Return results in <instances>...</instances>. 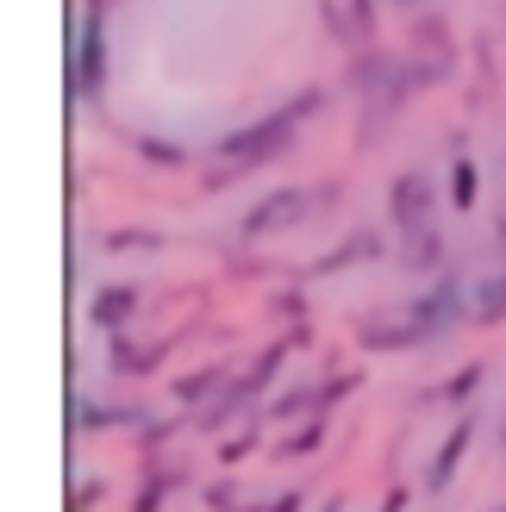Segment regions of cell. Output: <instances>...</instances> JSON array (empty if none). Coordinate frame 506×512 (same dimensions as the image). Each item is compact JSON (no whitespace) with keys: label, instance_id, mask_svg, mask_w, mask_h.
Segmentation results:
<instances>
[{"label":"cell","instance_id":"cell-1","mask_svg":"<svg viewBox=\"0 0 506 512\" xmlns=\"http://www.w3.org/2000/svg\"><path fill=\"white\" fill-rule=\"evenodd\" d=\"M325 107H332V94L325 88H300L288 107H275V113H263V119H250V125H238V132H225L219 144H213V169H207V194H219L225 182H238V175H250V169H263V163H275V157H288L294 150V138H300V125L307 119H319Z\"/></svg>","mask_w":506,"mask_h":512},{"label":"cell","instance_id":"cell-2","mask_svg":"<svg viewBox=\"0 0 506 512\" xmlns=\"http://www.w3.org/2000/svg\"><path fill=\"white\" fill-rule=\"evenodd\" d=\"M444 319H432L413 300H400V306H375V313H357V344L375 350V356H407V350H425V344H438L444 338Z\"/></svg>","mask_w":506,"mask_h":512},{"label":"cell","instance_id":"cell-3","mask_svg":"<svg viewBox=\"0 0 506 512\" xmlns=\"http://www.w3.org/2000/svg\"><path fill=\"white\" fill-rule=\"evenodd\" d=\"M100 88H107V25H100V13H82V25H75L69 94H75V107H88V100H100Z\"/></svg>","mask_w":506,"mask_h":512},{"label":"cell","instance_id":"cell-4","mask_svg":"<svg viewBox=\"0 0 506 512\" xmlns=\"http://www.w3.org/2000/svg\"><path fill=\"white\" fill-rule=\"evenodd\" d=\"M307 213H319V188H282V194H263L257 207L238 219V238H244V244L275 238V232H288V225H300Z\"/></svg>","mask_w":506,"mask_h":512},{"label":"cell","instance_id":"cell-5","mask_svg":"<svg viewBox=\"0 0 506 512\" xmlns=\"http://www.w3.org/2000/svg\"><path fill=\"white\" fill-rule=\"evenodd\" d=\"M263 388H269V381H257L250 369H244V375H232V381H225V388H219L207 406H194V431H225L232 419H244L250 406L263 400Z\"/></svg>","mask_w":506,"mask_h":512},{"label":"cell","instance_id":"cell-6","mask_svg":"<svg viewBox=\"0 0 506 512\" xmlns=\"http://www.w3.org/2000/svg\"><path fill=\"white\" fill-rule=\"evenodd\" d=\"M432 207H438V188H432V175H425V169L394 175V188H388V219L400 225V232L432 225Z\"/></svg>","mask_w":506,"mask_h":512},{"label":"cell","instance_id":"cell-7","mask_svg":"<svg viewBox=\"0 0 506 512\" xmlns=\"http://www.w3.org/2000/svg\"><path fill=\"white\" fill-rule=\"evenodd\" d=\"M138 306H144V288H132V281H107L94 300H88V331H100V338H113V331H125L138 319Z\"/></svg>","mask_w":506,"mask_h":512},{"label":"cell","instance_id":"cell-8","mask_svg":"<svg viewBox=\"0 0 506 512\" xmlns=\"http://www.w3.org/2000/svg\"><path fill=\"white\" fill-rule=\"evenodd\" d=\"M475 431H482V419L475 413H463L457 425L444 431V444H438V456L425 463V494H444L450 481H457V469H463V456H469V444H475Z\"/></svg>","mask_w":506,"mask_h":512},{"label":"cell","instance_id":"cell-9","mask_svg":"<svg viewBox=\"0 0 506 512\" xmlns=\"http://www.w3.org/2000/svg\"><path fill=\"white\" fill-rule=\"evenodd\" d=\"M325 438H332V413H313L307 425L282 431V444H269V456H275V463H307V456H319Z\"/></svg>","mask_w":506,"mask_h":512},{"label":"cell","instance_id":"cell-10","mask_svg":"<svg viewBox=\"0 0 506 512\" xmlns=\"http://www.w3.org/2000/svg\"><path fill=\"white\" fill-rule=\"evenodd\" d=\"M69 425L75 431H138L144 425V406L132 400V406H88V400H75V413H69Z\"/></svg>","mask_w":506,"mask_h":512},{"label":"cell","instance_id":"cell-11","mask_svg":"<svg viewBox=\"0 0 506 512\" xmlns=\"http://www.w3.org/2000/svg\"><path fill=\"white\" fill-rule=\"evenodd\" d=\"M482 381H488V363L475 356V363H463L450 381H438V388H425V400H438V406H457V413H469V400L482 394Z\"/></svg>","mask_w":506,"mask_h":512},{"label":"cell","instance_id":"cell-12","mask_svg":"<svg viewBox=\"0 0 506 512\" xmlns=\"http://www.w3.org/2000/svg\"><path fill=\"white\" fill-rule=\"evenodd\" d=\"M375 256H382V232H357V238H344L338 250H325L307 275H338V269H350V263H375Z\"/></svg>","mask_w":506,"mask_h":512},{"label":"cell","instance_id":"cell-13","mask_svg":"<svg viewBox=\"0 0 506 512\" xmlns=\"http://www.w3.org/2000/svg\"><path fill=\"white\" fill-rule=\"evenodd\" d=\"M225 381H232V369H225V363H200L188 375H175V400H182V406H207Z\"/></svg>","mask_w":506,"mask_h":512},{"label":"cell","instance_id":"cell-14","mask_svg":"<svg viewBox=\"0 0 506 512\" xmlns=\"http://www.w3.org/2000/svg\"><path fill=\"white\" fill-rule=\"evenodd\" d=\"M313 413H325V394H319V388H288V394H275V400L263 406V419L282 425V431H288L294 419H313Z\"/></svg>","mask_w":506,"mask_h":512},{"label":"cell","instance_id":"cell-15","mask_svg":"<svg viewBox=\"0 0 506 512\" xmlns=\"http://www.w3.org/2000/svg\"><path fill=\"white\" fill-rule=\"evenodd\" d=\"M469 319L475 325H506V269L500 275H482L469 288Z\"/></svg>","mask_w":506,"mask_h":512},{"label":"cell","instance_id":"cell-16","mask_svg":"<svg viewBox=\"0 0 506 512\" xmlns=\"http://www.w3.org/2000/svg\"><path fill=\"white\" fill-rule=\"evenodd\" d=\"M450 207L457 213H475L482 207V169H475V157H450Z\"/></svg>","mask_w":506,"mask_h":512},{"label":"cell","instance_id":"cell-17","mask_svg":"<svg viewBox=\"0 0 506 512\" xmlns=\"http://www.w3.org/2000/svg\"><path fill=\"white\" fill-rule=\"evenodd\" d=\"M400 263H407L413 275H432L444 263V238L432 232V225H419V232H407V250H400Z\"/></svg>","mask_w":506,"mask_h":512},{"label":"cell","instance_id":"cell-18","mask_svg":"<svg viewBox=\"0 0 506 512\" xmlns=\"http://www.w3.org/2000/svg\"><path fill=\"white\" fill-rule=\"evenodd\" d=\"M132 157L150 163V169H188V144H169L157 132H144V138H132Z\"/></svg>","mask_w":506,"mask_h":512},{"label":"cell","instance_id":"cell-19","mask_svg":"<svg viewBox=\"0 0 506 512\" xmlns=\"http://www.w3.org/2000/svg\"><path fill=\"white\" fill-rule=\"evenodd\" d=\"M182 481H188V469H157V475H150L144 488L132 494V512H163V500L182 488Z\"/></svg>","mask_w":506,"mask_h":512},{"label":"cell","instance_id":"cell-20","mask_svg":"<svg viewBox=\"0 0 506 512\" xmlns=\"http://www.w3.org/2000/svg\"><path fill=\"white\" fill-rule=\"evenodd\" d=\"M200 506L207 512H238L244 494H238V481H213V488H200Z\"/></svg>","mask_w":506,"mask_h":512},{"label":"cell","instance_id":"cell-21","mask_svg":"<svg viewBox=\"0 0 506 512\" xmlns=\"http://www.w3.org/2000/svg\"><path fill=\"white\" fill-rule=\"evenodd\" d=\"M257 444H263V438H257V431H238V438H225V444H213V456H219V463H225V469H232V463H244V456H250V450H257Z\"/></svg>","mask_w":506,"mask_h":512},{"label":"cell","instance_id":"cell-22","mask_svg":"<svg viewBox=\"0 0 506 512\" xmlns=\"http://www.w3.org/2000/svg\"><path fill=\"white\" fill-rule=\"evenodd\" d=\"M357 388H363V369H344V375H332V381L319 388V394H325V413H332V406H338L344 394H357Z\"/></svg>","mask_w":506,"mask_h":512},{"label":"cell","instance_id":"cell-23","mask_svg":"<svg viewBox=\"0 0 506 512\" xmlns=\"http://www.w3.org/2000/svg\"><path fill=\"white\" fill-rule=\"evenodd\" d=\"M157 244H163L157 232H107V250L113 256H125V250H157Z\"/></svg>","mask_w":506,"mask_h":512},{"label":"cell","instance_id":"cell-24","mask_svg":"<svg viewBox=\"0 0 506 512\" xmlns=\"http://www.w3.org/2000/svg\"><path fill=\"white\" fill-rule=\"evenodd\" d=\"M344 13H350V25H357V38L369 44V38H375V0H350Z\"/></svg>","mask_w":506,"mask_h":512},{"label":"cell","instance_id":"cell-25","mask_svg":"<svg viewBox=\"0 0 506 512\" xmlns=\"http://www.w3.org/2000/svg\"><path fill=\"white\" fill-rule=\"evenodd\" d=\"M100 494H107V488H100L94 475H88V481H75V494H69V512H94V506H100Z\"/></svg>","mask_w":506,"mask_h":512},{"label":"cell","instance_id":"cell-26","mask_svg":"<svg viewBox=\"0 0 506 512\" xmlns=\"http://www.w3.org/2000/svg\"><path fill=\"white\" fill-rule=\"evenodd\" d=\"M269 313H275V319H300V313H307V300L288 288V294H275V300H269Z\"/></svg>","mask_w":506,"mask_h":512},{"label":"cell","instance_id":"cell-27","mask_svg":"<svg viewBox=\"0 0 506 512\" xmlns=\"http://www.w3.org/2000/svg\"><path fill=\"white\" fill-rule=\"evenodd\" d=\"M300 506H307V494H300V488H282V494H275L263 512H300Z\"/></svg>","mask_w":506,"mask_h":512},{"label":"cell","instance_id":"cell-28","mask_svg":"<svg viewBox=\"0 0 506 512\" xmlns=\"http://www.w3.org/2000/svg\"><path fill=\"white\" fill-rule=\"evenodd\" d=\"M407 506H413V494H407V488H394V494L382 500V512H407Z\"/></svg>","mask_w":506,"mask_h":512},{"label":"cell","instance_id":"cell-29","mask_svg":"<svg viewBox=\"0 0 506 512\" xmlns=\"http://www.w3.org/2000/svg\"><path fill=\"white\" fill-rule=\"evenodd\" d=\"M82 7H88V13H107V7H113V0H82Z\"/></svg>","mask_w":506,"mask_h":512},{"label":"cell","instance_id":"cell-30","mask_svg":"<svg viewBox=\"0 0 506 512\" xmlns=\"http://www.w3.org/2000/svg\"><path fill=\"white\" fill-rule=\"evenodd\" d=\"M488 512H506V500H500V506H488Z\"/></svg>","mask_w":506,"mask_h":512},{"label":"cell","instance_id":"cell-31","mask_svg":"<svg viewBox=\"0 0 506 512\" xmlns=\"http://www.w3.org/2000/svg\"><path fill=\"white\" fill-rule=\"evenodd\" d=\"M394 7H413V0H394Z\"/></svg>","mask_w":506,"mask_h":512}]
</instances>
